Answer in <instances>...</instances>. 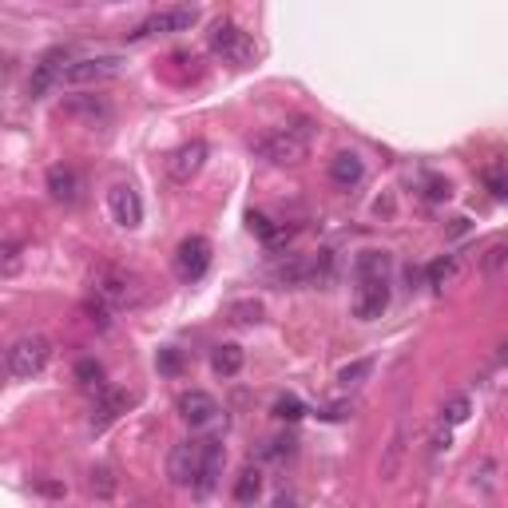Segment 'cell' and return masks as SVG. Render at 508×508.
I'll return each instance as SVG.
<instances>
[{"mask_svg": "<svg viewBox=\"0 0 508 508\" xmlns=\"http://www.w3.org/2000/svg\"><path fill=\"white\" fill-rule=\"evenodd\" d=\"M310 143H314V124L310 119H298L290 127H274V132L258 135L254 155L263 163H271V168H298L310 155Z\"/></svg>", "mask_w": 508, "mask_h": 508, "instance_id": "6da1fadb", "label": "cell"}, {"mask_svg": "<svg viewBox=\"0 0 508 508\" xmlns=\"http://www.w3.org/2000/svg\"><path fill=\"white\" fill-rule=\"evenodd\" d=\"M91 290H96V298H104L112 310H132L143 302V282L135 279V274L119 271V266H104V271L96 274V282H91Z\"/></svg>", "mask_w": 508, "mask_h": 508, "instance_id": "7a4b0ae2", "label": "cell"}, {"mask_svg": "<svg viewBox=\"0 0 508 508\" xmlns=\"http://www.w3.org/2000/svg\"><path fill=\"white\" fill-rule=\"evenodd\" d=\"M211 52L223 64H235V68H246V64H254V56H258L254 40L230 21H219L215 29H211Z\"/></svg>", "mask_w": 508, "mask_h": 508, "instance_id": "3957f363", "label": "cell"}, {"mask_svg": "<svg viewBox=\"0 0 508 508\" xmlns=\"http://www.w3.org/2000/svg\"><path fill=\"white\" fill-rule=\"evenodd\" d=\"M48 357H52L48 338L24 334V338H16L13 346H8V374L21 377V382H29V377H36L44 366H48Z\"/></svg>", "mask_w": 508, "mask_h": 508, "instance_id": "277c9868", "label": "cell"}, {"mask_svg": "<svg viewBox=\"0 0 508 508\" xmlns=\"http://www.w3.org/2000/svg\"><path fill=\"white\" fill-rule=\"evenodd\" d=\"M199 21V8L179 4V8H163V13L147 16L140 29L132 32V40H151V36H171V32H187Z\"/></svg>", "mask_w": 508, "mask_h": 508, "instance_id": "5b68a950", "label": "cell"}, {"mask_svg": "<svg viewBox=\"0 0 508 508\" xmlns=\"http://www.w3.org/2000/svg\"><path fill=\"white\" fill-rule=\"evenodd\" d=\"M124 60L119 56H84V60H72L68 72H64V84L68 88H88V84H104V80L119 76Z\"/></svg>", "mask_w": 508, "mask_h": 508, "instance_id": "8992f818", "label": "cell"}, {"mask_svg": "<svg viewBox=\"0 0 508 508\" xmlns=\"http://www.w3.org/2000/svg\"><path fill=\"white\" fill-rule=\"evenodd\" d=\"M202 469V441H179L168 457V480L175 488H195Z\"/></svg>", "mask_w": 508, "mask_h": 508, "instance_id": "52a82bcc", "label": "cell"}, {"mask_svg": "<svg viewBox=\"0 0 508 508\" xmlns=\"http://www.w3.org/2000/svg\"><path fill=\"white\" fill-rule=\"evenodd\" d=\"M390 310V279H357L354 290V314L362 322H377Z\"/></svg>", "mask_w": 508, "mask_h": 508, "instance_id": "ba28073f", "label": "cell"}, {"mask_svg": "<svg viewBox=\"0 0 508 508\" xmlns=\"http://www.w3.org/2000/svg\"><path fill=\"white\" fill-rule=\"evenodd\" d=\"M211 266V243L202 235H191L179 243V251H175V271H179L183 282H199L202 274H207Z\"/></svg>", "mask_w": 508, "mask_h": 508, "instance_id": "9c48e42d", "label": "cell"}, {"mask_svg": "<svg viewBox=\"0 0 508 508\" xmlns=\"http://www.w3.org/2000/svg\"><path fill=\"white\" fill-rule=\"evenodd\" d=\"M64 64H72L68 48H48L40 60L32 64V76H29V96H32V99H40L44 91L56 84V80H64V72H68Z\"/></svg>", "mask_w": 508, "mask_h": 508, "instance_id": "30bf717a", "label": "cell"}, {"mask_svg": "<svg viewBox=\"0 0 508 508\" xmlns=\"http://www.w3.org/2000/svg\"><path fill=\"white\" fill-rule=\"evenodd\" d=\"M108 211H112V219L124 230H135L143 223V202H140V191H135L132 183H116V187L108 191Z\"/></svg>", "mask_w": 508, "mask_h": 508, "instance_id": "8fae6325", "label": "cell"}, {"mask_svg": "<svg viewBox=\"0 0 508 508\" xmlns=\"http://www.w3.org/2000/svg\"><path fill=\"white\" fill-rule=\"evenodd\" d=\"M202 163H207V143L191 140V143L175 147V151L168 155V175H171L175 183H191L202 171Z\"/></svg>", "mask_w": 508, "mask_h": 508, "instance_id": "7c38bea8", "label": "cell"}, {"mask_svg": "<svg viewBox=\"0 0 508 508\" xmlns=\"http://www.w3.org/2000/svg\"><path fill=\"white\" fill-rule=\"evenodd\" d=\"M60 112L76 124H88V127H104L112 119V104L104 96H68L60 104Z\"/></svg>", "mask_w": 508, "mask_h": 508, "instance_id": "4fadbf2b", "label": "cell"}, {"mask_svg": "<svg viewBox=\"0 0 508 508\" xmlns=\"http://www.w3.org/2000/svg\"><path fill=\"white\" fill-rule=\"evenodd\" d=\"M219 401L211 393H202V390H191V393H183L179 397V418L191 425V429H207V425H215L219 421Z\"/></svg>", "mask_w": 508, "mask_h": 508, "instance_id": "5bb4252c", "label": "cell"}, {"mask_svg": "<svg viewBox=\"0 0 508 508\" xmlns=\"http://www.w3.org/2000/svg\"><path fill=\"white\" fill-rule=\"evenodd\" d=\"M223 461H227L223 445H219L215 437H202V469H199V480H195V493L199 496L215 493L219 477H223Z\"/></svg>", "mask_w": 508, "mask_h": 508, "instance_id": "9a60e30c", "label": "cell"}, {"mask_svg": "<svg viewBox=\"0 0 508 508\" xmlns=\"http://www.w3.org/2000/svg\"><path fill=\"white\" fill-rule=\"evenodd\" d=\"M362 179H366V163L357 151H338L334 159H330V183H334V187L354 191Z\"/></svg>", "mask_w": 508, "mask_h": 508, "instance_id": "2e32d148", "label": "cell"}, {"mask_svg": "<svg viewBox=\"0 0 508 508\" xmlns=\"http://www.w3.org/2000/svg\"><path fill=\"white\" fill-rule=\"evenodd\" d=\"M48 195L64 202V207H72V202H80V191H84V183H80V175L72 168H64V163H56V168H48Z\"/></svg>", "mask_w": 508, "mask_h": 508, "instance_id": "e0dca14e", "label": "cell"}, {"mask_svg": "<svg viewBox=\"0 0 508 508\" xmlns=\"http://www.w3.org/2000/svg\"><path fill=\"white\" fill-rule=\"evenodd\" d=\"M127 405H132V393H124V390H104L99 393V401L91 405V429H108L119 413H127Z\"/></svg>", "mask_w": 508, "mask_h": 508, "instance_id": "ac0fdd59", "label": "cell"}, {"mask_svg": "<svg viewBox=\"0 0 508 508\" xmlns=\"http://www.w3.org/2000/svg\"><path fill=\"white\" fill-rule=\"evenodd\" d=\"M405 449H409V421H401L393 429L390 445H385V457H382V480H397L401 473V461H405Z\"/></svg>", "mask_w": 508, "mask_h": 508, "instance_id": "d6986e66", "label": "cell"}, {"mask_svg": "<svg viewBox=\"0 0 508 508\" xmlns=\"http://www.w3.org/2000/svg\"><path fill=\"white\" fill-rule=\"evenodd\" d=\"M243 346H235V341H223V346L211 349V369H215L219 377H235L238 369H243Z\"/></svg>", "mask_w": 508, "mask_h": 508, "instance_id": "ffe728a7", "label": "cell"}, {"mask_svg": "<svg viewBox=\"0 0 508 508\" xmlns=\"http://www.w3.org/2000/svg\"><path fill=\"white\" fill-rule=\"evenodd\" d=\"M390 266L385 251H362L354 258V279H390Z\"/></svg>", "mask_w": 508, "mask_h": 508, "instance_id": "44dd1931", "label": "cell"}, {"mask_svg": "<svg viewBox=\"0 0 508 508\" xmlns=\"http://www.w3.org/2000/svg\"><path fill=\"white\" fill-rule=\"evenodd\" d=\"M258 496H263V469L246 465L243 473H238V480H235V501L238 504H254Z\"/></svg>", "mask_w": 508, "mask_h": 508, "instance_id": "7402d4cb", "label": "cell"}, {"mask_svg": "<svg viewBox=\"0 0 508 508\" xmlns=\"http://www.w3.org/2000/svg\"><path fill=\"white\" fill-rule=\"evenodd\" d=\"M457 271H461V266H457V258H452V254H441V258H433V263H429V271H425V279H429L433 290H445V286H449L452 279H457Z\"/></svg>", "mask_w": 508, "mask_h": 508, "instance_id": "603a6c76", "label": "cell"}, {"mask_svg": "<svg viewBox=\"0 0 508 508\" xmlns=\"http://www.w3.org/2000/svg\"><path fill=\"white\" fill-rule=\"evenodd\" d=\"M369 374H374V357H357V362L338 369V385L341 390H357V385L369 382Z\"/></svg>", "mask_w": 508, "mask_h": 508, "instance_id": "cb8c5ba5", "label": "cell"}, {"mask_svg": "<svg viewBox=\"0 0 508 508\" xmlns=\"http://www.w3.org/2000/svg\"><path fill=\"white\" fill-rule=\"evenodd\" d=\"M508 266V238H496V243H488L485 246V254H480V274H501Z\"/></svg>", "mask_w": 508, "mask_h": 508, "instance_id": "d4e9b609", "label": "cell"}, {"mask_svg": "<svg viewBox=\"0 0 508 508\" xmlns=\"http://www.w3.org/2000/svg\"><path fill=\"white\" fill-rule=\"evenodd\" d=\"M246 223H251V230H254V235L258 238H263V243H282V238H286V227H279V223H271V219H266V215H258V211H251V215H246Z\"/></svg>", "mask_w": 508, "mask_h": 508, "instance_id": "484cf974", "label": "cell"}, {"mask_svg": "<svg viewBox=\"0 0 508 508\" xmlns=\"http://www.w3.org/2000/svg\"><path fill=\"white\" fill-rule=\"evenodd\" d=\"M88 488H91V496H99V501H112L116 496V473L112 469H91Z\"/></svg>", "mask_w": 508, "mask_h": 508, "instance_id": "4316f807", "label": "cell"}, {"mask_svg": "<svg viewBox=\"0 0 508 508\" xmlns=\"http://www.w3.org/2000/svg\"><path fill=\"white\" fill-rule=\"evenodd\" d=\"M230 322H238V326H254V322H263V302H254V298L235 302V306H230Z\"/></svg>", "mask_w": 508, "mask_h": 508, "instance_id": "83f0119b", "label": "cell"}, {"mask_svg": "<svg viewBox=\"0 0 508 508\" xmlns=\"http://www.w3.org/2000/svg\"><path fill=\"white\" fill-rule=\"evenodd\" d=\"M469 413H473V401H469V397L461 393V397H452V401L445 405V413H441V421L457 429V425H465V421H469Z\"/></svg>", "mask_w": 508, "mask_h": 508, "instance_id": "f1b7e54d", "label": "cell"}, {"mask_svg": "<svg viewBox=\"0 0 508 508\" xmlns=\"http://www.w3.org/2000/svg\"><path fill=\"white\" fill-rule=\"evenodd\" d=\"M294 449H298V441H294V437H271L263 445V457L266 461H290Z\"/></svg>", "mask_w": 508, "mask_h": 508, "instance_id": "f546056e", "label": "cell"}, {"mask_svg": "<svg viewBox=\"0 0 508 508\" xmlns=\"http://www.w3.org/2000/svg\"><path fill=\"white\" fill-rule=\"evenodd\" d=\"M84 314H88V322H91V326H99V330H108V326H112V306H108V302L104 298H91V302H84Z\"/></svg>", "mask_w": 508, "mask_h": 508, "instance_id": "4dcf8cb0", "label": "cell"}, {"mask_svg": "<svg viewBox=\"0 0 508 508\" xmlns=\"http://www.w3.org/2000/svg\"><path fill=\"white\" fill-rule=\"evenodd\" d=\"M274 418L279 421H302L306 418V405H302L298 397H279V401H274Z\"/></svg>", "mask_w": 508, "mask_h": 508, "instance_id": "1f68e13d", "label": "cell"}, {"mask_svg": "<svg viewBox=\"0 0 508 508\" xmlns=\"http://www.w3.org/2000/svg\"><path fill=\"white\" fill-rule=\"evenodd\" d=\"M99 377H104V366H99L96 357H80L76 362V382L80 385H96Z\"/></svg>", "mask_w": 508, "mask_h": 508, "instance_id": "d6a6232c", "label": "cell"}, {"mask_svg": "<svg viewBox=\"0 0 508 508\" xmlns=\"http://www.w3.org/2000/svg\"><path fill=\"white\" fill-rule=\"evenodd\" d=\"M0 254H4V258H0V274H4V279H13V274L21 271V246L8 238V243L0 246Z\"/></svg>", "mask_w": 508, "mask_h": 508, "instance_id": "836d02e7", "label": "cell"}, {"mask_svg": "<svg viewBox=\"0 0 508 508\" xmlns=\"http://www.w3.org/2000/svg\"><path fill=\"white\" fill-rule=\"evenodd\" d=\"M473 485H480L485 493H493L496 488V461H480V465L473 469Z\"/></svg>", "mask_w": 508, "mask_h": 508, "instance_id": "e575fe53", "label": "cell"}, {"mask_svg": "<svg viewBox=\"0 0 508 508\" xmlns=\"http://www.w3.org/2000/svg\"><path fill=\"white\" fill-rule=\"evenodd\" d=\"M179 369H183V354H179V349H159V374L175 377Z\"/></svg>", "mask_w": 508, "mask_h": 508, "instance_id": "d590c367", "label": "cell"}, {"mask_svg": "<svg viewBox=\"0 0 508 508\" xmlns=\"http://www.w3.org/2000/svg\"><path fill=\"white\" fill-rule=\"evenodd\" d=\"M322 418H326V421H346V418H354V401H330L326 409H322Z\"/></svg>", "mask_w": 508, "mask_h": 508, "instance_id": "8d00e7d4", "label": "cell"}, {"mask_svg": "<svg viewBox=\"0 0 508 508\" xmlns=\"http://www.w3.org/2000/svg\"><path fill=\"white\" fill-rule=\"evenodd\" d=\"M480 179H485V187L493 191L496 199H508V179H504L501 171H485V175H480Z\"/></svg>", "mask_w": 508, "mask_h": 508, "instance_id": "74e56055", "label": "cell"}, {"mask_svg": "<svg viewBox=\"0 0 508 508\" xmlns=\"http://www.w3.org/2000/svg\"><path fill=\"white\" fill-rule=\"evenodd\" d=\"M36 493H44V496H64V485H56V480H40V485H36Z\"/></svg>", "mask_w": 508, "mask_h": 508, "instance_id": "f35d334b", "label": "cell"}, {"mask_svg": "<svg viewBox=\"0 0 508 508\" xmlns=\"http://www.w3.org/2000/svg\"><path fill=\"white\" fill-rule=\"evenodd\" d=\"M429 199H449V183L433 179V183H429Z\"/></svg>", "mask_w": 508, "mask_h": 508, "instance_id": "ab89813d", "label": "cell"}, {"mask_svg": "<svg viewBox=\"0 0 508 508\" xmlns=\"http://www.w3.org/2000/svg\"><path fill=\"white\" fill-rule=\"evenodd\" d=\"M108 4H119V0H108Z\"/></svg>", "mask_w": 508, "mask_h": 508, "instance_id": "60d3db41", "label": "cell"}]
</instances>
